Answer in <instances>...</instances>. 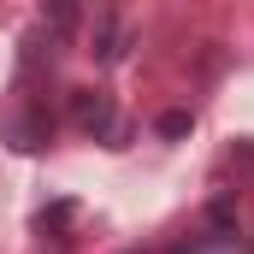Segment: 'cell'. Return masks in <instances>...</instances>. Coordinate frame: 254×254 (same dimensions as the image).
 Masks as SVG:
<instances>
[{
    "mask_svg": "<svg viewBox=\"0 0 254 254\" xmlns=\"http://www.w3.org/2000/svg\"><path fill=\"white\" fill-rule=\"evenodd\" d=\"M71 125L83 136H95V142H107V148L125 142V119H119L107 89H71Z\"/></svg>",
    "mask_w": 254,
    "mask_h": 254,
    "instance_id": "cell-1",
    "label": "cell"
},
{
    "mask_svg": "<svg viewBox=\"0 0 254 254\" xmlns=\"http://www.w3.org/2000/svg\"><path fill=\"white\" fill-rule=\"evenodd\" d=\"M89 54H101V65H113L119 54H125V30H119V18H107V12L95 18V48H89Z\"/></svg>",
    "mask_w": 254,
    "mask_h": 254,
    "instance_id": "cell-2",
    "label": "cell"
},
{
    "mask_svg": "<svg viewBox=\"0 0 254 254\" xmlns=\"http://www.w3.org/2000/svg\"><path fill=\"white\" fill-rule=\"evenodd\" d=\"M178 254H249V249H243V237H237V231H207V237L184 243Z\"/></svg>",
    "mask_w": 254,
    "mask_h": 254,
    "instance_id": "cell-3",
    "label": "cell"
},
{
    "mask_svg": "<svg viewBox=\"0 0 254 254\" xmlns=\"http://www.w3.org/2000/svg\"><path fill=\"white\" fill-rule=\"evenodd\" d=\"M184 130H190V113H166L160 119V136H184Z\"/></svg>",
    "mask_w": 254,
    "mask_h": 254,
    "instance_id": "cell-4",
    "label": "cell"
}]
</instances>
